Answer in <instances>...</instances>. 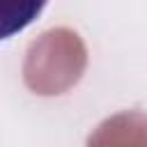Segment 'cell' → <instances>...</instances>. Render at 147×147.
Masks as SVG:
<instances>
[{"label":"cell","mask_w":147,"mask_h":147,"mask_svg":"<svg viewBox=\"0 0 147 147\" xmlns=\"http://www.w3.org/2000/svg\"><path fill=\"white\" fill-rule=\"evenodd\" d=\"M87 147H147V113L124 110L106 117L90 133Z\"/></svg>","instance_id":"2"},{"label":"cell","mask_w":147,"mask_h":147,"mask_svg":"<svg viewBox=\"0 0 147 147\" xmlns=\"http://www.w3.org/2000/svg\"><path fill=\"white\" fill-rule=\"evenodd\" d=\"M87 48L71 28H51L30 41L23 60V80L39 96L69 92L85 74Z\"/></svg>","instance_id":"1"}]
</instances>
